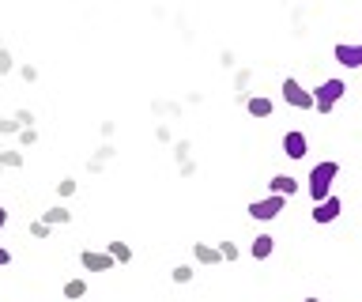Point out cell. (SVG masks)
<instances>
[{"label":"cell","instance_id":"6da1fadb","mask_svg":"<svg viewBox=\"0 0 362 302\" xmlns=\"http://www.w3.org/2000/svg\"><path fill=\"white\" fill-rule=\"evenodd\" d=\"M336 174H339V163H317L310 178H305V189H310V197H313V204H321V200L332 197V182H336Z\"/></svg>","mask_w":362,"mask_h":302},{"label":"cell","instance_id":"7a4b0ae2","mask_svg":"<svg viewBox=\"0 0 362 302\" xmlns=\"http://www.w3.org/2000/svg\"><path fill=\"white\" fill-rule=\"evenodd\" d=\"M344 91H347L344 80H325V83L313 91V110H317V114H332V106L344 98Z\"/></svg>","mask_w":362,"mask_h":302},{"label":"cell","instance_id":"3957f363","mask_svg":"<svg viewBox=\"0 0 362 302\" xmlns=\"http://www.w3.org/2000/svg\"><path fill=\"white\" fill-rule=\"evenodd\" d=\"M283 204H287V200L283 197H276V193H268L264 200H253V204H249V216L253 219H260V223H272L283 211Z\"/></svg>","mask_w":362,"mask_h":302},{"label":"cell","instance_id":"277c9868","mask_svg":"<svg viewBox=\"0 0 362 302\" xmlns=\"http://www.w3.org/2000/svg\"><path fill=\"white\" fill-rule=\"evenodd\" d=\"M283 98L298 110H313V91H305L298 80H283Z\"/></svg>","mask_w":362,"mask_h":302},{"label":"cell","instance_id":"5b68a950","mask_svg":"<svg viewBox=\"0 0 362 302\" xmlns=\"http://www.w3.org/2000/svg\"><path fill=\"white\" fill-rule=\"evenodd\" d=\"M79 261H83L87 272H110V268H113V257L110 253H95V250H83V253H79Z\"/></svg>","mask_w":362,"mask_h":302},{"label":"cell","instance_id":"8992f818","mask_svg":"<svg viewBox=\"0 0 362 302\" xmlns=\"http://www.w3.org/2000/svg\"><path fill=\"white\" fill-rule=\"evenodd\" d=\"M336 61L344 69H362V46H351V42H339L336 46Z\"/></svg>","mask_w":362,"mask_h":302},{"label":"cell","instance_id":"52a82bcc","mask_svg":"<svg viewBox=\"0 0 362 302\" xmlns=\"http://www.w3.org/2000/svg\"><path fill=\"white\" fill-rule=\"evenodd\" d=\"M283 151H287V159H302V155L310 151V140H305L302 132H287V137H283Z\"/></svg>","mask_w":362,"mask_h":302},{"label":"cell","instance_id":"ba28073f","mask_svg":"<svg viewBox=\"0 0 362 302\" xmlns=\"http://www.w3.org/2000/svg\"><path fill=\"white\" fill-rule=\"evenodd\" d=\"M339 216V197H328L321 204H313V223H332Z\"/></svg>","mask_w":362,"mask_h":302},{"label":"cell","instance_id":"9c48e42d","mask_svg":"<svg viewBox=\"0 0 362 302\" xmlns=\"http://www.w3.org/2000/svg\"><path fill=\"white\" fill-rule=\"evenodd\" d=\"M268 189H272L276 197H283V200H287L291 193H298V182H294L291 174H279V178H272V182H268Z\"/></svg>","mask_w":362,"mask_h":302},{"label":"cell","instance_id":"30bf717a","mask_svg":"<svg viewBox=\"0 0 362 302\" xmlns=\"http://www.w3.org/2000/svg\"><path fill=\"white\" fill-rule=\"evenodd\" d=\"M272 250H276V242H272V234H257V238H253V250H249V253H253L257 261H268V257H272Z\"/></svg>","mask_w":362,"mask_h":302},{"label":"cell","instance_id":"8fae6325","mask_svg":"<svg viewBox=\"0 0 362 302\" xmlns=\"http://www.w3.org/2000/svg\"><path fill=\"white\" fill-rule=\"evenodd\" d=\"M245 110H249L253 117H272V98L257 95V98H249V103H245Z\"/></svg>","mask_w":362,"mask_h":302},{"label":"cell","instance_id":"7c38bea8","mask_svg":"<svg viewBox=\"0 0 362 302\" xmlns=\"http://www.w3.org/2000/svg\"><path fill=\"white\" fill-rule=\"evenodd\" d=\"M68 219H72V211H64V208H49V211L42 216L45 227H57V223H68Z\"/></svg>","mask_w":362,"mask_h":302},{"label":"cell","instance_id":"4fadbf2b","mask_svg":"<svg viewBox=\"0 0 362 302\" xmlns=\"http://www.w3.org/2000/svg\"><path fill=\"white\" fill-rule=\"evenodd\" d=\"M110 257H113V261H132V250H129V245H124V242H110V250H106Z\"/></svg>","mask_w":362,"mask_h":302},{"label":"cell","instance_id":"5bb4252c","mask_svg":"<svg viewBox=\"0 0 362 302\" xmlns=\"http://www.w3.org/2000/svg\"><path fill=\"white\" fill-rule=\"evenodd\" d=\"M83 295H87L83 279H68V284H64V298H83Z\"/></svg>","mask_w":362,"mask_h":302},{"label":"cell","instance_id":"9a60e30c","mask_svg":"<svg viewBox=\"0 0 362 302\" xmlns=\"http://www.w3.org/2000/svg\"><path fill=\"white\" fill-rule=\"evenodd\" d=\"M197 261H200V265H215V261H219V250H211V245L200 242V245H197Z\"/></svg>","mask_w":362,"mask_h":302},{"label":"cell","instance_id":"2e32d148","mask_svg":"<svg viewBox=\"0 0 362 302\" xmlns=\"http://www.w3.org/2000/svg\"><path fill=\"white\" fill-rule=\"evenodd\" d=\"M189 279H192V268L189 265H177L174 268V284H189Z\"/></svg>","mask_w":362,"mask_h":302},{"label":"cell","instance_id":"e0dca14e","mask_svg":"<svg viewBox=\"0 0 362 302\" xmlns=\"http://www.w3.org/2000/svg\"><path fill=\"white\" fill-rule=\"evenodd\" d=\"M0 163H8V166H19V163H23V155H16V151H0Z\"/></svg>","mask_w":362,"mask_h":302},{"label":"cell","instance_id":"ac0fdd59","mask_svg":"<svg viewBox=\"0 0 362 302\" xmlns=\"http://www.w3.org/2000/svg\"><path fill=\"white\" fill-rule=\"evenodd\" d=\"M219 257H223V261H234V257H238V250H234L230 242H223V245H219Z\"/></svg>","mask_w":362,"mask_h":302},{"label":"cell","instance_id":"d6986e66","mask_svg":"<svg viewBox=\"0 0 362 302\" xmlns=\"http://www.w3.org/2000/svg\"><path fill=\"white\" fill-rule=\"evenodd\" d=\"M30 234H34V238H49V227H45V223L38 219V223H34V227H30Z\"/></svg>","mask_w":362,"mask_h":302},{"label":"cell","instance_id":"ffe728a7","mask_svg":"<svg viewBox=\"0 0 362 302\" xmlns=\"http://www.w3.org/2000/svg\"><path fill=\"white\" fill-rule=\"evenodd\" d=\"M8 261H11V253H8V250H0V268H4Z\"/></svg>","mask_w":362,"mask_h":302},{"label":"cell","instance_id":"44dd1931","mask_svg":"<svg viewBox=\"0 0 362 302\" xmlns=\"http://www.w3.org/2000/svg\"><path fill=\"white\" fill-rule=\"evenodd\" d=\"M4 223H8V211H4V208H0V231H4Z\"/></svg>","mask_w":362,"mask_h":302},{"label":"cell","instance_id":"7402d4cb","mask_svg":"<svg viewBox=\"0 0 362 302\" xmlns=\"http://www.w3.org/2000/svg\"><path fill=\"white\" fill-rule=\"evenodd\" d=\"M305 302H321V298H305Z\"/></svg>","mask_w":362,"mask_h":302}]
</instances>
